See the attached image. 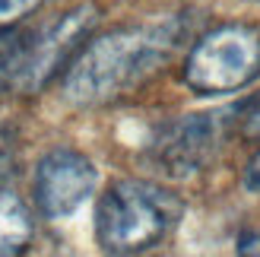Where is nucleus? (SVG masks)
Listing matches in <instances>:
<instances>
[{"instance_id":"nucleus-1","label":"nucleus","mask_w":260,"mask_h":257,"mask_svg":"<svg viewBox=\"0 0 260 257\" xmlns=\"http://www.w3.org/2000/svg\"><path fill=\"white\" fill-rule=\"evenodd\" d=\"M181 25L175 19L127 25L80 48L63 73V99L70 105L92 108L127 95L175 54Z\"/></svg>"},{"instance_id":"nucleus-2","label":"nucleus","mask_w":260,"mask_h":257,"mask_svg":"<svg viewBox=\"0 0 260 257\" xmlns=\"http://www.w3.org/2000/svg\"><path fill=\"white\" fill-rule=\"evenodd\" d=\"M181 219V203L149 181H114L95 207V235L108 254L149 251Z\"/></svg>"},{"instance_id":"nucleus-3","label":"nucleus","mask_w":260,"mask_h":257,"mask_svg":"<svg viewBox=\"0 0 260 257\" xmlns=\"http://www.w3.org/2000/svg\"><path fill=\"white\" fill-rule=\"evenodd\" d=\"M260 76V29L248 22H229L206 32L190 48L184 83L193 92L219 95L251 86Z\"/></svg>"},{"instance_id":"nucleus-4","label":"nucleus","mask_w":260,"mask_h":257,"mask_svg":"<svg viewBox=\"0 0 260 257\" xmlns=\"http://www.w3.org/2000/svg\"><path fill=\"white\" fill-rule=\"evenodd\" d=\"M95 19H99V7L80 4L70 13L57 16L51 25H45L42 32L29 35L25 42L19 38L16 60H13V73H10V86H16L19 92L42 89L51 76L70 60V54L80 48V42L89 35Z\"/></svg>"},{"instance_id":"nucleus-5","label":"nucleus","mask_w":260,"mask_h":257,"mask_svg":"<svg viewBox=\"0 0 260 257\" xmlns=\"http://www.w3.org/2000/svg\"><path fill=\"white\" fill-rule=\"evenodd\" d=\"M232 114H235V108L206 111V114H184L175 124H168L149 146L152 165L168 178L197 175L222 149Z\"/></svg>"},{"instance_id":"nucleus-6","label":"nucleus","mask_w":260,"mask_h":257,"mask_svg":"<svg viewBox=\"0 0 260 257\" xmlns=\"http://www.w3.org/2000/svg\"><path fill=\"white\" fill-rule=\"evenodd\" d=\"M99 169L76 149H51L35 169V203L45 219H67L95 194Z\"/></svg>"},{"instance_id":"nucleus-7","label":"nucleus","mask_w":260,"mask_h":257,"mask_svg":"<svg viewBox=\"0 0 260 257\" xmlns=\"http://www.w3.org/2000/svg\"><path fill=\"white\" fill-rule=\"evenodd\" d=\"M29 241H32L29 207L13 190H0V257L25 251Z\"/></svg>"},{"instance_id":"nucleus-8","label":"nucleus","mask_w":260,"mask_h":257,"mask_svg":"<svg viewBox=\"0 0 260 257\" xmlns=\"http://www.w3.org/2000/svg\"><path fill=\"white\" fill-rule=\"evenodd\" d=\"M45 0H0V25H13L22 16H29L42 7Z\"/></svg>"},{"instance_id":"nucleus-9","label":"nucleus","mask_w":260,"mask_h":257,"mask_svg":"<svg viewBox=\"0 0 260 257\" xmlns=\"http://www.w3.org/2000/svg\"><path fill=\"white\" fill-rule=\"evenodd\" d=\"M16 48H19V38H10L4 42L0 38V83H10V73H13V60H16Z\"/></svg>"},{"instance_id":"nucleus-10","label":"nucleus","mask_w":260,"mask_h":257,"mask_svg":"<svg viewBox=\"0 0 260 257\" xmlns=\"http://www.w3.org/2000/svg\"><path fill=\"white\" fill-rule=\"evenodd\" d=\"M241 181H244V190H251V194H260V152H254V159L244 165Z\"/></svg>"},{"instance_id":"nucleus-11","label":"nucleus","mask_w":260,"mask_h":257,"mask_svg":"<svg viewBox=\"0 0 260 257\" xmlns=\"http://www.w3.org/2000/svg\"><path fill=\"white\" fill-rule=\"evenodd\" d=\"M244 131L251 137H260V99L248 108V114H244Z\"/></svg>"},{"instance_id":"nucleus-12","label":"nucleus","mask_w":260,"mask_h":257,"mask_svg":"<svg viewBox=\"0 0 260 257\" xmlns=\"http://www.w3.org/2000/svg\"><path fill=\"white\" fill-rule=\"evenodd\" d=\"M238 251H241V254H260V235H254V232H244V235H241V245H238Z\"/></svg>"}]
</instances>
